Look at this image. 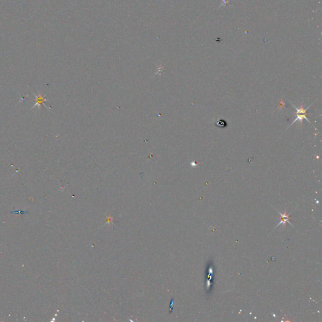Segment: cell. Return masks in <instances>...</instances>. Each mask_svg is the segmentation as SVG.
Listing matches in <instances>:
<instances>
[{
	"label": "cell",
	"mask_w": 322,
	"mask_h": 322,
	"mask_svg": "<svg viewBox=\"0 0 322 322\" xmlns=\"http://www.w3.org/2000/svg\"><path fill=\"white\" fill-rule=\"evenodd\" d=\"M215 125L219 128H225L227 126V123L224 120H218L215 122Z\"/></svg>",
	"instance_id": "7a4b0ae2"
},
{
	"label": "cell",
	"mask_w": 322,
	"mask_h": 322,
	"mask_svg": "<svg viewBox=\"0 0 322 322\" xmlns=\"http://www.w3.org/2000/svg\"><path fill=\"white\" fill-rule=\"evenodd\" d=\"M223 3L222 4L221 6H220V8H221L222 6H224V4H226V3H229V0H223Z\"/></svg>",
	"instance_id": "3957f363"
},
{
	"label": "cell",
	"mask_w": 322,
	"mask_h": 322,
	"mask_svg": "<svg viewBox=\"0 0 322 322\" xmlns=\"http://www.w3.org/2000/svg\"><path fill=\"white\" fill-rule=\"evenodd\" d=\"M191 165L192 166H196V165H197V164H196V162H192V163H191Z\"/></svg>",
	"instance_id": "277c9868"
},
{
	"label": "cell",
	"mask_w": 322,
	"mask_h": 322,
	"mask_svg": "<svg viewBox=\"0 0 322 322\" xmlns=\"http://www.w3.org/2000/svg\"><path fill=\"white\" fill-rule=\"evenodd\" d=\"M306 114H303V113H295V115H296V118H295L294 120L293 121V122H292L291 124L290 125V126H291L292 125L294 124L295 122H297V121H299V123H301L302 122H303V119H305V120H306L307 121H308V122H309L310 123V120L308 119V118H307V117L306 116Z\"/></svg>",
	"instance_id": "6da1fadb"
}]
</instances>
